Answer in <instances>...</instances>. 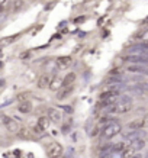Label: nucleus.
Instances as JSON below:
<instances>
[{"instance_id":"obj_8","label":"nucleus","mask_w":148,"mask_h":158,"mask_svg":"<svg viewBox=\"0 0 148 158\" xmlns=\"http://www.w3.org/2000/svg\"><path fill=\"white\" fill-rule=\"evenodd\" d=\"M53 78L54 77L51 76V74H48V73L41 74L39 78H38V83H36L38 89H47V87H49L51 86V83H53Z\"/></svg>"},{"instance_id":"obj_16","label":"nucleus","mask_w":148,"mask_h":158,"mask_svg":"<svg viewBox=\"0 0 148 158\" xmlns=\"http://www.w3.org/2000/svg\"><path fill=\"white\" fill-rule=\"evenodd\" d=\"M62 81H64V78L62 77H54L53 78V83H51V86H49V90L51 91H60L62 87Z\"/></svg>"},{"instance_id":"obj_24","label":"nucleus","mask_w":148,"mask_h":158,"mask_svg":"<svg viewBox=\"0 0 148 158\" xmlns=\"http://www.w3.org/2000/svg\"><path fill=\"white\" fill-rule=\"evenodd\" d=\"M60 158H66V157H64V155H62V157H60Z\"/></svg>"},{"instance_id":"obj_4","label":"nucleus","mask_w":148,"mask_h":158,"mask_svg":"<svg viewBox=\"0 0 148 158\" xmlns=\"http://www.w3.org/2000/svg\"><path fill=\"white\" fill-rule=\"evenodd\" d=\"M2 123H3V126L7 129V132H10V134H19L20 126H19V123H18V120L13 119L12 116L2 115Z\"/></svg>"},{"instance_id":"obj_14","label":"nucleus","mask_w":148,"mask_h":158,"mask_svg":"<svg viewBox=\"0 0 148 158\" xmlns=\"http://www.w3.org/2000/svg\"><path fill=\"white\" fill-rule=\"evenodd\" d=\"M142 128H145V120L144 119H134L132 122L128 123V129L131 131H139Z\"/></svg>"},{"instance_id":"obj_3","label":"nucleus","mask_w":148,"mask_h":158,"mask_svg":"<svg viewBox=\"0 0 148 158\" xmlns=\"http://www.w3.org/2000/svg\"><path fill=\"white\" fill-rule=\"evenodd\" d=\"M121 97V91L116 90V89H112V90H106L100 94V105L103 106H112L113 103H116V100Z\"/></svg>"},{"instance_id":"obj_19","label":"nucleus","mask_w":148,"mask_h":158,"mask_svg":"<svg viewBox=\"0 0 148 158\" xmlns=\"http://www.w3.org/2000/svg\"><path fill=\"white\" fill-rule=\"evenodd\" d=\"M128 144H126L125 141H121V142H118V145H112V151H113V152H122V151L128 147Z\"/></svg>"},{"instance_id":"obj_21","label":"nucleus","mask_w":148,"mask_h":158,"mask_svg":"<svg viewBox=\"0 0 148 158\" xmlns=\"http://www.w3.org/2000/svg\"><path fill=\"white\" fill-rule=\"evenodd\" d=\"M131 158H144V155H142L141 152H137V154L134 155V157H131Z\"/></svg>"},{"instance_id":"obj_18","label":"nucleus","mask_w":148,"mask_h":158,"mask_svg":"<svg viewBox=\"0 0 148 158\" xmlns=\"http://www.w3.org/2000/svg\"><path fill=\"white\" fill-rule=\"evenodd\" d=\"M131 144L134 145L135 149L139 152L141 149L145 148V139H144V138H138V139H135V141H131Z\"/></svg>"},{"instance_id":"obj_10","label":"nucleus","mask_w":148,"mask_h":158,"mask_svg":"<svg viewBox=\"0 0 148 158\" xmlns=\"http://www.w3.org/2000/svg\"><path fill=\"white\" fill-rule=\"evenodd\" d=\"M48 118L51 119V122L53 123H60L61 122V119H62V115H61V112L58 109H55V107H49L48 109Z\"/></svg>"},{"instance_id":"obj_5","label":"nucleus","mask_w":148,"mask_h":158,"mask_svg":"<svg viewBox=\"0 0 148 158\" xmlns=\"http://www.w3.org/2000/svg\"><path fill=\"white\" fill-rule=\"evenodd\" d=\"M62 152H64V148L60 142H49L47 145V157L48 158H60L62 157Z\"/></svg>"},{"instance_id":"obj_2","label":"nucleus","mask_w":148,"mask_h":158,"mask_svg":"<svg viewBox=\"0 0 148 158\" xmlns=\"http://www.w3.org/2000/svg\"><path fill=\"white\" fill-rule=\"evenodd\" d=\"M121 132H122V125L119 122H110V123L105 125V128L102 129V138L105 141H110L115 136H118Z\"/></svg>"},{"instance_id":"obj_12","label":"nucleus","mask_w":148,"mask_h":158,"mask_svg":"<svg viewBox=\"0 0 148 158\" xmlns=\"http://www.w3.org/2000/svg\"><path fill=\"white\" fill-rule=\"evenodd\" d=\"M74 90V86H67V87H61V90L57 91V100H64L67 99Z\"/></svg>"},{"instance_id":"obj_22","label":"nucleus","mask_w":148,"mask_h":158,"mask_svg":"<svg viewBox=\"0 0 148 158\" xmlns=\"http://www.w3.org/2000/svg\"><path fill=\"white\" fill-rule=\"evenodd\" d=\"M144 120H145V128H148V118H145Z\"/></svg>"},{"instance_id":"obj_15","label":"nucleus","mask_w":148,"mask_h":158,"mask_svg":"<svg viewBox=\"0 0 148 158\" xmlns=\"http://www.w3.org/2000/svg\"><path fill=\"white\" fill-rule=\"evenodd\" d=\"M137 152H138V151L135 149V147L131 144V142H129L128 147H126V148H125L124 151L121 152V158H131V157H134Z\"/></svg>"},{"instance_id":"obj_7","label":"nucleus","mask_w":148,"mask_h":158,"mask_svg":"<svg viewBox=\"0 0 148 158\" xmlns=\"http://www.w3.org/2000/svg\"><path fill=\"white\" fill-rule=\"evenodd\" d=\"M51 125V119L48 116H41L38 120H36V125H35V131L36 132H45V131L49 128Z\"/></svg>"},{"instance_id":"obj_6","label":"nucleus","mask_w":148,"mask_h":158,"mask_svg":"<svg viewBox=\"0 0 148 158\" xmlns=\"http://www.w3.org/2000/svg\"><path fill=\"white\" fill-rule=\"evenodd\" d=\"M129 64H138V65H145L148 67V57H145L144 54H134V55H126L124 58Z\"/></svg>"},{"instance_id":"obj_23","label":"nucleus","mask_w":148,"mask_h":158,"mask_svg":"<svg viewBox=\"0 0 148 158\" xmlns=\"http://www.w3.org/2000/svg\"><path fill=\"white\" fill-rule=\"evenodd\" d=\"M144 55H145V57H148V52H145V54H144Z\"/></svg>"},{"instance_id":"obj_13","label":"nucleus","mask_w":148,"mask_h":158,"mask_svg":"<svg viewBox=\"0 0 148 158\" xmlns=\"http://www.w3.org/2000/svg\"><path fill=\"white\" fill-rule=\"evenodd\" d=\"M32 109H34V106H32V103H31V102H28V100L20 102L19 106H18L19 113H23V115H28V113H31V112H32Z\"/></svg>"},{"instance_id":"obj_9","label":"nucleus","mask_w":148,"mask_h":158,"mask_svg":"<svg viewBox=\"0 0 148 158\" xmlns=\"http://www.w3.org/2000/svg\"><path fill=\"white\" fill-rule=\"evenodd\" d=\"M126 71L134 73V74L148 76V67H145V65H138V64H129V65H126Z\"/></svg>"},{"instance_id":"obj_20","label":"nucleus","mask_w":148,"mask_h":158,"mask_svg":"<svg viewBox=\"0 0 148 158\" xmlns=\"http://www.w3.org/2000/svg\"><path fill=\"white\" fill-rule=\"evenodd\" d=\"M99 158H113V157H112V154H109V152H105V154H102V155H100V157H99Z\"/></svg>"},{"instance_id":"obj_17","label":"nucleus","mask_w":148,"mask_h":158,"mask_svg":"<svg viewBox=\"0 0 148 158\" xmlns=\"http://www.w3.org/2000/svg\"><path fill=\"white\" fill-rule=\"evenodd\" d=\"M74 81H76V74L74 73H70L64 77V81H62V87L67 86H74Z\"/></svg>"},{"instance_id":"obj_1","label":"nucleus","mask_w":148,"mask_h":158,"mask_svg":"<svg viewBox=\"0 0 148 158\" xmlns=\"http://www.w3.org/2000/svg\"><path fill=\"white\" fill-rule=\"evenodd\" d=\"M132 105H134V102L129 96H121L116 100V103H113L108 109V112L110 115H125V113H128L129 110L132 109Z\"/></svg>"},{"instance_id":"obj_11","label":"nucleus","mask_w":148,"mask_h":158,"mask_svg":"<svg viewBox=\"0 0 148 158\" xmlns=\"http://www.w3.org/2000/svg\"><path fill=\"white\" fill-rule=\"evenodd\" d=\"M71 62H73L71 57H58L55 64H57L58 70H67V68H70Z\"/></svg>"}]
</instances>
